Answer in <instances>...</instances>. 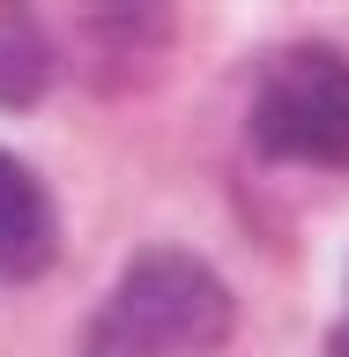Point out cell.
Masks as SVG:
<instances>
[{
	"mask_svg": "<svg viewBox=\"0 0 349 357\" xmlns=\"http://www.w3.org/2000/svg\"><path fill=\"white\" fill-rule=\"evenodd\" d=\"M231 335V290L194 253L156 245L89 312L82 357H208Z\"/></svg>",
	"mask_w": 349,
	"mask_h": 357,
	"instance_id": "obj_1",
	"label": "cell"
},
{
	"mask_svg": "<svg viewBox=\"0 0 349 357\" xmlns=\"http://www.w3.org/2000/svg\"><path fill=\"white\" fill-rule=\"evenodd\" d=\"M52 261V201L15 156L0 149V283L38 275Z\"/></svg>",
	"mask_w": 349,
	"mask_h": 357,
	"instance_id": "obj_3",
	"label": "cell"
},
{
	"mask_svg": "<svg viewBox=\"0 0 349 357\" xmlns=\"http://www.w3.org/2000/svg\"><path fill=\"white\" fill-rule=\"evenodd\" d=\"M327 357H349V320H342V328L327 335Z\"/></svg>",
	"mask_w": 349,
	"mask_h": 357,
	"instance_id": "obj_5",
	"label": "cell"
},
{
	"mask_svg": "<svg viewBox=\"0 0 349 357\" xmlns=\"http://www.w3.org/2000/svg\"><path fill=\"white\" fill-rule=\"evenodd\" d=\"M52 82V45L30 15L0 8V105H38V89Z\"/></svg>",
	"mask_w": 349,
	"mask_h": 357,
	"instance_id": "obj_4",
	"label": "cell"
},
{
	"mask_svg": "<svg viewBox=\"0 0 349 357\" xmlns=\"http://www.w3.org/2000/svg\"><path fill=\"white\" fill-rule=\"evenodd\" d=\"M253 142L283 164H349V60L290 45L253 89Z\"/></svg>",
	"mask_w": 349,
	"mask_h": 357,
	"instance_id": "obj_2",
	"label": "cell"
}]
</instances>
